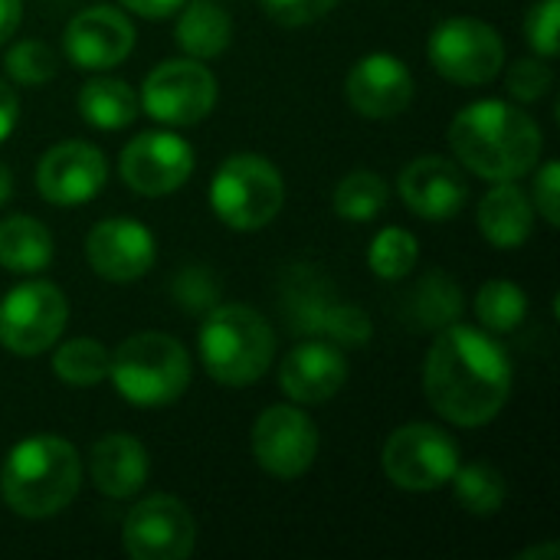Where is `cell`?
<instances>
[{
	"instance_id": "484cf974",
	"label": "cell",
	"mask_w": 560,
	"mask_h": 560,
	"mask_svg": "<svg viewBox=\"0 0 560 560\" xmlns=\"http://www.w3.org/2000/svg\"><path fill=\"white\" fill-rule=\"evenodd\" d=\"M476 315L489 335H509L528 318V295L509 279H492L476 292Z\"/></svg>"
},
{
	"instance_id": "ab89813d",
	"label": "cell",
	"mask_w": 560,
	"mask_h": 560,
	"mask_svg": "<svg viewBox=\"0 0 560 560\" xmlns=\"http://www.w3.org/2000/svg\"><path fill=\"white\" fill-rule=\"evenodd\" d=\"M10 194H13V177H10V171L0 164V207L10 200Z\"/></svg>"
},
{
	"instance_id": "7402d4cb",
	"label": "cell",
	"mask_w": 560,
	"mask_h": 560,
	"mask_svg": "<svg viewBox=\"0 0 560 560\" xmlns=\"http://www.w3.org/2000/svg\"><path fill=\"white\" fill-rule=\"evenodd\" d=\"M233 39L230 13L213 0H184L177 20V43L190 59H213Z\"/></svg>"
},
{
	"instance_id": "7c38bea8",
	"label": "cell",
	"mask_w": 560,
	"mask_h": 560,
	"mask_svg": "<svg viewBox=\"0 0 560 560\" xmlns=\"http://www.w3.org/2000/svg\"><path fill=\"white\" fill-rule=\"evenodd\" d=\"M253 456L276 479H299L318 456V430L292 404H279L259 413L253 427Z\"/></svg>"
},
{
	"instance_id": "44dd1931",
	"label": "cell",
	"mask_w": 560,
	"mask_h": 560,
	"mask_svg": "<svg viewBox=\"0 0 560 560\" xmlns=\"http://www.w3.org/2000/svg\"><path fill=\"white\" fill-rule=\"evenodd\" d=\"M479 230L495 249H518L535 230V207L515 180H499L479 203Z\"/></svg>"
},
{
	"instance_id": "5bb4252c",
	"label": "cell",
	"mask_w": 560,
	"mask_h": 560,
	"mask_svg": "<svg viewBox=\"0 0 560 560\" xmlns=\"http://www.w3.org/2000/svg\"><path fill=\"white\" fill-rule=\"evenodd\" d=\"M105 180L108 161L89 141H62L49 148L36 167V190L56 207H79L95 200Z\"/></svg>"
},
{
	"instance_id": "6da1fadb",
	"label": "cell",
	"mask_w": 560,
	"mask_h": 560,
	"mask_svg": "<svg viewBox=\"0 0 560 560\" xmlns=\"http://www.w3.org/2000/svg\"><path fill=\"white\" fill-rule=\"evenodd\" d=\"M423 394L453 427L492 423L512 394V361L486 328L453 322L440 328L423 361Z\"/></svg>"
},
{
	"instance_id": "cb8c5ba5",
	"label": "cell",
	"mask_w": 560,
	"mask_h": 560,
	"mask_svg": "<svg viewBox=\"0 0 560 560\" xmlns=\"http://www.w3.org/2000/svg\"><path fill=\"white\" fill-rule=\"evenodd\" d=\"M138 112H141V98L121 79L98 75V79H89L79 92V115L98 131L128 128L138 118Z\"/></svg>"
},
{
	"instance_id": "e575fe53",
	"label": "cell",
	"mask_w": 560,
	"mask_h": 560,
	"mask_svg": "<svg viewBox=\"0 0 560 560\" xmlns=\"http://www.w3.org/2000/svg\"><path fill=\"white\" fill-rule=\"evenodd\" d=\"M535 210L548 220V226L560 223V164L545 161L535 174Z\"/></svg>"
},
{
	"instance_id": "8fae6325",
	"label": "cell",
	"mask_w": 560,
	"mask_h": 560,
	"mask_svg": "<svg viewBox=\"0 0 560 560\" xmlns=\"http://www.w3.org/2000/svg\"><path fill=\"white\" fill-rule=\"evenodd\" d=\"M121 541L135 560H184L197 545V522L180 499L151 495L128 512Z\"/></svg>"
},
{
	"instance_id": "83f0119b",
	"label": "cell",
	"mask_w": 560,
	"mask_h": 560,
	"mask_svg": "<svg viewBox=\"0 0 560 560\" xmlns=\"http://www.w3.org/2000/svg\"><path fill=\"white\" fill-rule=\"evenodd\" d=\"M387 200H390L387 180L374 171H351L335 187V213L351 223L374 220L387 207Z\"/></svg>"
},
{
	"instance_id": "e0dca14e",
	"label": "cell",
	"mask_w": 560,
	"mask_h": 560,
	"mask_svg": "<svg viewBox=\"0 0 560 560\" xmlns=\"http://www.w3.org/2000/svg\"><path fill=\"white\" fill-rule=\"evenodd\" d=\"M135 49V26L115 7H89L66 26V56L89 72L115 69Z\"/></svg>"
},
{
	"instance_id": "4316f807",
	"label": "cell",
	"mask_w": 560,
	"mask_h": 560,
	"mask_svg": "<svg viewBox=\"0 0 560 560\" xmlns=\"http://www.w3.org/2000/svg\"><path fill=\"white\" fill-rule=\"evenodd\" d=\"M112 351L92 338H72L52 351V371L69 387H95L108 377Z\"/></svg>"
},
{
	"instance_id": "2e32d148",
	"label": "cell",
	"mask_w": 560,
	"mask_h": 560,
	"mask_svg": "<svg viewBox=\"0 0 560 560\" xmlns=\"http://www.w3.org/2000/svg\"><path fill=\"white\" fill-rule=\"evenodd\" d=\"M345 95L361 118H397L413 102V72L390 52H368L348 69Z\"/></svg>"
},
{
	"instance_id": "8992f818",
	"label": "cell",
	"mask_w": 560,
	"mask_h": 560,
	"mask_svg": "<svg viewBox=\"0 0 560 560\" xmlns=\"http://www.w3.org/2000/svg\"><path fill=\"white\" fill-rule=\"evenodd\" d=\"M285 200L282 174L272 161L259 154H233L226 158L210 180V207L213 213L240 233H253L269 226Z\"/></svg>"
},
{
	"instance_id": "5b68a950",
	"label": "cell",
	"mask_w": 560,
	"mask_h": 560,
	"mask_svg": "<svg viewBox=\"0 0 560 560\" xmlns=\"http://www.w3.org/2000/svg\"><path fill=\"white\" fill-rule=\"evenodd\" d=\"M108 381L131 407H167L190 387V354L171 335L141 331L118 345L108 361Z\"/></svg>"
},
{
	"instance_id": "277c9868",
	"label": "cell",
	"mask_w": 560,
	"mask_h": 560,
	"mask_svg": "<svg viewBox=\"0 0 560 560\" xmlns=\"http://www.w3.org/2000/svg\"><path fill=\"white\" fill-rule=\"evenodd\" d=\"M276 351L272 325L249 305H217L200 325V361L217 384H256Z\"/></svg>"
},
{
	"instance_id": "7a4b0ae2",
	"label": "cell",
	"mask_w": 560,
	"mask_h": 560,
	"mask_svg": "<svg viewBox=\"0 0 560 560\" xmlns=\"http://www.w3.org/2000/svg\"><path fill=\"white\" fill-rule=\"evenodd\" d=\"M541 144L545 138L538 121L502 98L472 102L450 125V148L456 151V161L492 184L525 177L541 161Z\"/></svg>"
},
{
	"instance_id": "4fadbf2b",
	"label": "cell",
	"mask_w": 560,
	"mask_h": 560,
	"mask_svg": "<svg viewBox=\"0 0 560 560\" xmlns=\"http://www.w3.org/2000/svg\"><path fill=\"white\" fill-rule=\"evenodd\" d=\"M194 174V148L174 131H141L121 151V177L141 197H167Z\"/></svg>"
},
{
	"instance_id": "836d02e7",
	"label": "cell",
	"mask_w": 560,
	"mask_h": 560,
	"mask_svg": "<svg viewBox=\"0 0 560 560\" xmlns=\"http://www.w3.org/2000/svg\"><path fill=\"white\" fill-rule=\"evenodd\" d=\"M266 16L279 26H308L335 10L338 0H259Z\"/></svg>"
},
{
	"instance_id": "d590c367",
	"label": "cell",
	"mask_w": 560,
	"mask_h": 560,
	"mask_svg": "<svg viewBox=\"0 0 560 560\" xmlns=\"http://www.w3.org/2000/svg\"><path fill=\"white\" fill-rule=\"evenodd\" d=\"M121 7H128V10H135L138 16H148V20H164L174 10H180L184 0H121Z\"/></svg>"
},
{
	"instance_id": "f546056e",
	"label": "cell",
	"mask_w": 560,
	"mask_h": 560,
	"mask_svg": "<svg viewBox=\"0 0 560 560\" xmlns=\"http://www.w3.org/2000/svg\"><path fill=\"white\" fill-rule=\"evenodd\" d=\"M413 308H417V322L423 328H446L459 318L463 312V295L459 285H453L440 269L420 282V289L413 292Z\"/></svg>"
},
{
	"instance_id": "4dcf8cb0",
	"label": "cell",
	"mask_w": 560,
	"mask_h": 560,
	"mask_svg": "<svg viewBox=\"0 0 560 560\" xmlns=\"http://www.w3.org/2000/svg\"><path fill=\"white\" fill-rule=\"evenodd\" d=\"M56 52L43 43V39H20L10 46L7 59H3V69L13 82L20 85H43L56 75Z\"/></svg>"
},
{
	"instance_id": "d4e9b609",
	"label": "cell",
	"mask_w": 560,
	"mask_h": 560,
	"mask_svg": "<svg viewBox=\"0 0 560 560\" xmlns=\"http://www.w3.org/2000/svg\"><path fill=\"white\" fill-rule=\"evenodd\" d=\"M453 492L456 502L476 515V518H492L502 505H505V476L489 466V463H459V469L453 472Z\"/></svg>"
},
{
	"instance_id": "1f68e13d",
	"label": "cell",
	"mask_w": 560,
	"mask_h": 560,
	"mask_svg": "<svg viewBox=\"0 0 560 560\" xmlns=\"http://www.w3.org/2000/svg\"><path fill=\"white\" fill-rule=\"evenodd\" d=\"M558 20L560 0H541L538 7H532V13L525 20V39L545 59H551L558 52Z\"/></svg>"
},
{
	"instance_id": "52a82bcc",
	"label": "cell",
	"mask_w": 560,
	"mask_h": 560,
	"mask_svg": "<svg viewBox=\"0 0 560 560\" xmlns=\"http://www.w3.org/2000/svg\"><path fill=\"white\" fill-rule=\"evenodd\" d=\"M66 322L69 302L52 282H20L0 302V345L16 358H36L62 338Z\"/></svg>"
},
{
	"instance_id": "9c48e42d",
	"label": "cell",
	"mask_w": 560,
	"mask_h": 560,
	"mask_svg": "<svg viewBox=\"0 0 560 560\" xmlns=\"http://www.w3.org/2000/svg\"><path fill=\"white\" fill-rule=\"evenodd\" d=\"M427 56L443 79L459 85H482L502 72L505 43L495 26L476 16H453L430 33Z\"/></svg>"
},
{
	"instance_id": "d6a6232c",
	"label": "cell",
	"mask_w": 560,
	"mask_h": 560,
	"mask_svg": "<svg viewBox=\"0 0 560 560\" xmlns=\"http://www.w3.org/2000/svg\"><path fill=\"white\" fill-rule=\"evenodd\" d=\"M551 66L548 62H541V59H515L512 66H509V75H505V82H509V92L518 98V102H535V98H541L548 89H551Z\"/></svg>"
},
{
	"instance_id": "30bf717a",
	"label": "cell",
	"mask_w": 560,
	"mask_h": 560,
	"mask_svg": "<svg viewBox=\"0 0 560 560\" xmlns=\"http://www.w3.org/2000/svg\"><path fill=\"white\" fill-rule=\"evenodd\" d=\"M217 105V79L197 59H167L148 72L141 89V108L167 125V128H190L203 121Z\"/></svg>"
},
{
	"instance_id": "8d00e7d4",
	"label": "cell",
	"mask_w": 560,
	"mask_h": 560,
	"mask_svg": "<svg viewBox=\"0 0 560 560\" xmlns=\"http://www.w3.org/2000/svg\"><path fill=\"white\" fill-rule=\"evenodd\" d=\"M16 115H20V102H16V92L0 79V141L13 131L16 125Z\"/></svg>"
},
{
	"instance_id": "74e56055",
	"label": "cell",
	"mask_w": 560,
	"mask_h": 560,
	"mask_svg": "<svg viewBox=\"0 0 560 560\" xmlns=\"http://www.w3.org/2000/svg\"><path fill=\"white\" fill-rule=\"evenodd\" d=\"M23 16V0H0V46L16 33Z\"/></svg>"
},
{
	"instance_id": "ba28073f",
	"label": "cell",
	"mask_w": 560,
	"mask_h": 560,
	"mask_svg": "<svg viewBox=\"0 0 560 560\" xmlns=\"http://www.w3.org/2000/svg\"><path fill=\"white\" fill-rule=\"evenodd\" d=\"M459 469V443L433 423H407L384 446V472L404 492H436Z\"/></svg>"
},
{
	"instance_id": "ac0fdd59",
	"label": "cell",
	"mask_w": 560,
	"mask_h": 560,
	"mask_svg": "<svg viewBox=\"0 0 560 560\" xmlns=\"http://www.w3.org/2000/svg\"><path fill=\"white\" fill-rule=\"evenodd\" d=\"M397 190L417 217L433 220V223H446L469 200V180L463 167L440 154L410 161L397 180Z\"/></svg>"
},
{
	"instance_id": "603a6c76",
	"label": "cell",
	"mask_w": 560,
	"mask_h": 560,
	"mask_svg": "<svg viewBox=\"0 0 560 560\" xmlns=\"http://www.w3.org/2000/svg\"><path fill=\"white\" fill-rule=\"evenodd\" d=\"M52 262V233L26 217L16 213L10 220H0V266L16 276L43 272Z\"/></svg>"
},
{
	"instance_id": "3957f363",
	"label": "cell",
	"mask_w": 560,
	"mask_h": 560,
	"mask_svg": "<svg viewBox=\"0 0 560 560\" xmlns=\"http://www.w3.org/2000/svg\"><path fill=\"white\" fill-rule=\"evenodd\" d=\"M82 486V459L62 436H30L16 443L0 469V495L20 518L59 515Z\"/></svg>"
},
{
	"instance_id": "9a60e30c",
	"label": "cell",
	"mask_w": 560,
	"mask_h": 560,
	"mask_svg": "<svg viewBox=\"0 0 560 560\" xmlns=\"http://www.w3.org/2000/svg\"><path fill=\"white\" fill-rule=\"evenodd\" d=\"M158 256L154 236L131 217L98 220L85 236V259L105 282H135L151 272Z\"/></svg>"
},
{
	"instance_id": "f1b7e54d",
	"label": "cell",
	"mask_w": 560,
	"mask_h": 560,
	"mask_svg": "<svg viewBox=\"0 0 560 560\" xmlns=\"http://www.w3.org/2000/svg\"><path fill=\"white\" fill-rule=\"evenodd\" d=\"M417 259H420V243L410 230L404 226H387L381 230L374 240H371V249H368V266L377 279L384 282H397V279H407L413 269H417Z\"/></svg>"
},
{
	"instance_id": "f35d334b",
	"label": "cell",
	"mask_w": 560,
	"mask_h": 560,
	"mask_svg": "<svg viewBox=\"0 0 560 560\" xmlns=\"http://www.w3.org/2000/svg\"><path fill=\"white\" fill-rule=\"evenodd\" d=\"M535 558H548V560H558V545H545V548H528L522 560H535Z\"/></svg>"
},
{
	"instance_id": "ffe728a7",
	"label": "cell",
	"mask_w": 560,
	"mask_h": 560,
	"mask_svg": "<svg viewBox=\"0 0 560 560\" xmlns=\"http://www.w3.org/2000/svg\"><path fill=\"white\" fill-rule=\"evenodd\" d=\"M148 450L128 436V433H112L102 436L92 453H89V476L92 486L108 495V499H131L141 492V486L148 482Z\"/></svg>"
},
{
	"instance_id": "d6986e66",
	"label": "cell",
	"mask_w": 560,
	"mask_h": 560,
	"mask_svg": "<svg viewBox=\"0 0 560 560\" xmlns=\"http://www.w3.org/2000/svg\"><path fill=\"white\" fill-rule=\"evenodd\" d=\"M348 381V358L335 341L295 345L282 368L279 384L292 404H328Z\"/></svg>"
}]
</instances>
